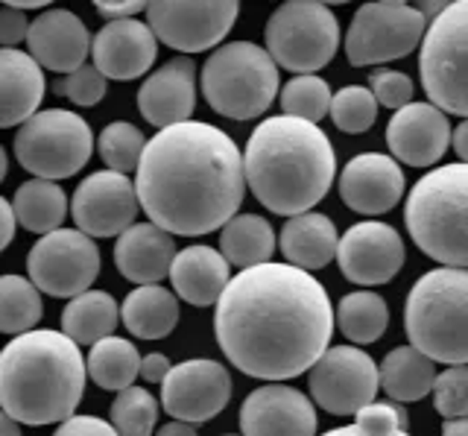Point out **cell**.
Listing matches in <instances>:
<instances>
[{
	"instance_id": "obj_1",
	"label": "cell",
	"mask_w": 468,
	"mask_h": 436,
	"mask_svg": "<svg viewBox=\"0 0 468 436\" xmlns=\"http://www.w3.org/2000/svg\"><path fill=\"white\" fill-rule=\"evenodd\" d=\"M214 331L234 369L258 381H290L328 348L334 304L311 272L267 261L229 279Z\"/></svg>"
},
{
	"instance_id": "obj_2",
	"label": "cell",
	"mask_w": 468,
	"mask_h": 436,
	"mask_svg": "<svg viewBox=\"0 0 468 436\" xmlns=\"http://www.w3.org/2000/svg\"><path fill=\"white\" fill-rule=\"evenodd\" d=\"M132 185L150 223L182 238L223 229L246 197L238 144L202 121L158 129L144 144Z\"/></svg>"
},
{
	"instance_id": "obj_3",
	"label": "cell",
	"mask_w": 468,
	"mask_h": 436,
	"mask_svg": "<svg viewBox=\"0 0 468 436\" xmlns=\"http://www.w3.org/2000/svg\"><path fill=\"white\" fill-rule=\"evenodd\" d=\"M243 182L263 208L296 217L325 199L336 176L331 138L316 123L275 114L261 121L240 155Z\"/></svg>"
},
{
	"instance_id": "obj_4",
	"label": "cell",
	"mask_w": 468,
	"mask_h": 436,
	"mask_svg": "<svg viewBox=\"0 0 468 436\" xmlns=\"http://www.w3.org/2000/svg\"><path fill=\"white\" fill-rule=\"evenodd\" d=\"M85 392V357L62 331L33 328L0 352V410L18 425H62Z\"/></svg>"
},
{
	"instance_id": "obj_5",
	"label": "cell",
	"mask_w": 468,
	"mask_h": 436,
	"mask_svg": "<svg viewBox=\"0 0 468 436\" xmlns=\"http://www.w3.org/2000/svg\"><path fill=\"white\" fill-rule=\"evenodd\" d=\"M468 272L439 267L413 284L404 308L410 346L433 363L465 367L468 360Z\"/></svg>"
},
{
	"instance_id": "obj_6",
	"label": "cell",
	"mask_w": 468,
	"mask_h": 436,
	"mask_svg": "<svg viewBox=\"0 0 468 436\" xmlns=\"http://www.w3.org/2000/svg\"><path fill=\"white\" fill-rule=\"evenodd\" d=\"M465 199L468 167L453 162L424 173L410 191L404 208L410 238L424 255L451 270H465L468 264Z\"/></svg>"
},
{
	"instance_id": "obj_7",
	"label": "cell",
	"mask_w": 468,
	"mask_h": 436,
	"mask_svg": "<svg viewBox=\"0 0 468 436\" xmlns=\"http://www.w3.org/2000/svg\"><path fill=\"white\" fill-rule=\"evenodd\" d=\"M202 94L208 106L231 121H252L278 97V68L252 41H229L202 65Z\"/></svg>"
},
{
	"instance_id": "obj_8",
	"label": "cell",
	"mask_w": 468,
	"mask_h": 436,
	"mask_svg": "<svg viewBox=\"0 0 468 436\" xmlns=\"http://www.w3.org/2000/svg\"><path fill=\"white\" fill-rule=\"evenodd\" d=\"M267 50L275 68L292 70L299 77H314V70H322L340 48V21L325 4L316 0H290L278 6L267 30Z\"/></svg>"
},
{
	"instance_id": "obj_9",
	"label": "cell",
	"mask_w": 468,
	"mask_h": 436,
	"mask_svg": "<svg viewBox=\"0 0 468 436\" xmlns=\"http://www.w3.org/2000/svg\"><path fill=\"white\" fill-rule=\"evenodd\" d=\"M94 153V135L85 118L68 109H44L15 133V158L36 179L56 182L80 173Z\"/></svg>"
},
{
	"instance_id": "obj_10",
	"label": "cell",
	"mask_w": 468,
	"mask_h": 436,
	"mask_svg": "<svg viewBox=\"0 0 468 436\" xmlns=\"http://www.w3.org/2000/svg\"><path fill=\"white\" fill-rule=\"evenodd\" d=\"M465 36H468V4L453 0L428 24L421 36V85L431 106L442 114L465 118L468 85H465Z\"/></svg>"
},
{
	"instance_id": "obj_11",
	"label": "cell",
	"mask_w": 468,
	"mask_h": 436,
	"mask_svg": "<svg viewBox=\"0 0 468 436\" xmlns=\"http://www.w3.org/2000/svg\"><path fill=\"white\" fill-rule=\"evenodd\" d=\"M428 30V21L421 18L419 6L410 4H395V0H384V4H366L355 12L346 36V56L348 65L355 68H369V65H384L410 56Z\"/></svg>"
},
{
	"instance_id": "obj_12",
	"label": "cell",
	"mask_w": 468,
	"mask_h": 436,
	"mask_svg": "<svg viewBox=\"0 0 468 436\" xmlns=\"http://www.w3.org/2000/svg\"><path fill=\"white\" fill-rule=\"evenodd\" d=\"M100 250L91 238H85L77 229H56L50 235H41L27 255L29 284L38 293L56 299H73L91 290L100 275Z\"/></svg>"
},
{
	"instance_id": "obj_13",
	"label": "cell",
	"mask_w": 468,
	"mask_h": 436,
	"mask_svg": "<svg viewBox=\"0 0 468 436\" xmlns=\"http://www.w3.org/2000/svg\"><path fill=\"white\" fill-rule=\"evenodd\" d=\"M307 387H311V404H319L331 416H355L378 396V367L375 360L355 346L325 348L314 363Z\"/></svg>"
},
{
	"instance_id": "obj_14",
	"label": "cell",
	"mask_w": 468,
	"mask_h": 436,
	"mask_svg": "<svg viewBox=\"0 0 468 436\" xmlns=\"http://www.w3.org/2000/svg\"><path fill=\"white\" fill-rule=\"evenodd\" d=\"M146 27L155 41L179 53H202L217 48L229 36L240 16L238 0H217V4H179V0H155L146 4Z\"/></svg>"
},
{
	"instance_id": "obj_15",
	"label": "cell",
	"mask_w": 468,
	"mask_h": 436,
	"mask_svg": "<svg viewBox=\"0 0 468 436\" xmlns=\"http://www.w3.org/2000/svg\"><path fill=\"white\" fill-rule=\"evenodd\" d=\"M231 399V375L223 363L197 357L170 367L161 381V404L165 410L185 425L211 421L226 410Z\"/></svg>"
},
{
	"instance_id": "obj_16",
	"label": "cell",
	"mask_w": 468,
	"mask_h": 436,
	"mask_svg": "<svg viewBox=\"0 0 468 436\" xmlns=\"http://www.w3.org/2000/svg\"><path fill=\"white\" fill-rule=\"evenodd\" d=\"M70 214L85 238H121L138 217V197L129 176L97 170L73 191Z\"/></svg>"
},
{
	"instance_id": "obj_17",
	"label": "cell",
	"mask_w": 468,
	"mask_h": 436,
	"mask_svg": "<svg viewBox=\"0 0 468 436\" xmlns=\"http://www.w3.org/2000/svg\"><path fill=\"white\" fill-rule=\"evenodd\" d=\"M336 264L351 284L378 287L392 282L404 267V240L389 223L366 220L351 226L336 243Z\"/></svg>"
},
{
	"instance_id": "obj_18",
	"label": "cell",
	"mask_w": 468,
	"mask_h": 436,
	"mask_svg": "<svg viewBox=\"0 0 468 436\" xmlns=\"http://www.w3.org/2000/svg\"><path fill=\"white\" fill-rule=\"evenodd\" d=\"M243 436H316V410L302 389L263 384L240 407Z\"/></svg>"
},
{
	"instance_id": "obj_19",
	"label": "cell",
	"mask_w": 468,
	"mask_h": 436,
	"mask_svg": "<svg viewBox=\"0 0 468 436\" xmlns=\"http://www.w3.org/2000/svg\"><path fill=\"white\" fill-rule=\"evenodd\" d=\"M389 158L410 167H433L451 147V123L431 103H410L392 114L387 126Z\"/></svg>"
},
{
	"instance_id": "obj_20",
	"label": "cell",
	"mask_w": 468,
	"mask_h": 436,
	"mask_svg": "<svg viewBox=\"0 0 468 436\" xmlns=\"http://www.w3.org/2000/svg\"><path fill=\"white\" fill-rule=\"evenodd\" d=\"M94 68L100 70L102 80L132 82L144 77L153 68L158 41L150 33V27L138 18L126 21H109L102 30L91 38Z\"/></svg>"
},
{
	"instance_id": "obj_21",
	"label": "cell",
	"mask_w": 468,
	"mask_h": 436,
	"mask_svg": "<svg viewBox=\"0 0 468 436\" xmlns=\"http://www.w3.org/2000/svg\"><path fill=\"white\" fill-rule=\"evenodd\" d=\"M404 170L384 153L355 155L340 173V197L357 214H387L404 197Z\"/></svg>"
},
{
	"instance_id": "obj_22",
	"label": "cell",
	"mask_w": 468,
	"mask_h": 436,
	"mask_svg": "<svg viewBox=\"0 0 468 436\" xmlns=\"http://www.w3.org/2000/svg\"><path fill=\"white\" fill-rule=\"evenodd\" d=\"M29 59L56 74H73L85 65L91 50V33L70 9H48L27 27Z\"/></svg>"
},
{
	"instance_id": "obj_23",
	"label": "cell",
	"mask_w": 468,
	"mask_h": 436,
	"mask_svg": "<svg viewBox=\"0 0 468 436\" xmlns=\"http://www.w3.org/2000/svg\"><path fill=\"white\" fill-rule=\"evenodd\" d=\"M197 109V65L190 56H176L153 70L138 91V112L146 123L165 129L190 121Z\"/></svg>"
},
{
	"instance_id": "obj_24",
	"label": "cell",
	"mask_w": 468,
	"mask_h": 436,
	"mask_svg": "<svg viewBox=\"0 0 468 436\" xmlns=\"http://www.w3.org/2000/svg\"><path fill=\"white\" fill-rule=\"evenodd\" d=\"M176 240L153 223H132L114 243L117 272L132 284H158L170 272Z\"/></svg>"
},
{
	"instance_id": "obj_25",
	"label": "cell",
	"mask_w": 468,
	"mask_h": 436,
	"mask_svg": "<svg viewBox=\"0 0 468 436\" xmlns=\"http://www.w3.org/2000/svg\"><path fill=\"white\" fill-rule=\"evenodd\" d=\"M167 275L176 287V296L185 299L187 304H197V308H208V304H217L219 293L226 290L231 267L217 250L197 243L176 252Z\"/></svg>"
},
{
	"instance_id": "obj_26",
	"label": "cell",
	"mask_w": 468,
	"mask_h": 436,
	"mask_svg": "<svg viewBox=\"0 0 468 436\" xmlns=\"http://www.w3.org/2000/svg\"><path fill=\"white\" fill-rule=\"evenodd\" d=\"M44 74L29 53L0 48V129L18 126L38 112Z\"/></svg>"
},
{
	"instance_id": "obj_27",
	"label": "cell",
	"mask_w": 468,
	"mask_h": 436,
	"mask_svg": "<svg viewBox=\"0 0 468 436\" xmlns=\"http://www.w3.org/2000/svg\"><path fill=\"white\" fill-rule=\"evenodd\" d=\"M275 243H282V255L287 258L290 267L311 272L328 267L334 261L340 231H336L331 217L304 211L296 217H287V223L282 226V240Z\"/></svg>"
},
{
	"instance_id": "obj_28",
	"label": "cell",
	"mask_w": 468,
	"mask_h": 436,
	"mask_svg": "<svg viewBox=\"0 0 468 436\" xmlns=\"http://www.w3.org/2000/svg\"><path fill=\"white\" fill-rule=\"evenodd\" d=\"M126 331L138 340H161L179 323V302L161 284L135 287L121 304Z\"/></svg>"
},
{
	"instance_id": "obj_29",
	"label": "cell",
	"mask_w": 468,
	"mask_h": 436,
	"mask_svg": "<svg viewBox=\"0 0 468 436\" xmlns=\"http://www.w3.org/2000/svg\"><path fill=\"white\" fill-rule=\"evenodd\" d=\"M436 363L428 360L413 346H399L378 367V384L387 389V396L399 404L421 401L433 389Z\"/></svg>"
},
{
	"instance_id": "obj_30",
	"label": "cell",
	"mask_w": 468,
	"mask_h": 436,
	"mask_svg": "<svg viewBox=\"0 0 468 436\" xmlns=\"http://www.w3.org/2000/svg\"><path fill=\"white\" fill-rule=\"evenodd\" d=\"M121 319V308L106 290H85L73 296L62 311V334L77 346H94L112 337Z\"/></svg>"
},
{
	"instance_id": "obj_31",
	"label": "cell",
	"mask_w": 468,
	"mask_h": 436,
	"mask_svg": "<svg viewBox=\"0 0 468 436\" xmlns=\"http://www.w3.org/2000/svg\"><path fill=\"white\" fill-rule=\"evenodd\" d=\"M9 206L15 223H21L33 235H50V231L62 229V220L68 217V194L56 182L29 179L15 191Z\"/></svg>"
},
{
	"instance_id": "obj_32",
	"label": "cell",
	"mask_w": 468,
	"mask_h": 436,
	"mask_svg": "<svg viewBox=\"0 0 468 436\" xmlns=\"http://www.w3.org/2000/svg\"><path fill=\"white\" fill-rule=\"evenodd\" d=\"M219 255L226 258V264L231 267H258L267 264L275 252V231L272 226L258 214H234L231 220L223 226L219 235Z\"/></svg>"
},
{
	"instance_id": "obj_33",
	"label": "cell",
	"mask_w": 468,
	"mask_h": 436,
	"mask_svg": "<svg viewBox=\"0 0 468 436\" xmlns=\"http://www.w3.org/2000/svg\"><path fill=\"white\" fill-rule=\"evenodd\" d=\"M138 363L141 355L138 348L123 337H106L91 346V352L85 357V375L100 389L123 392L129 387H135L138 378Z\"/></svg>"
},
{
	"instance_id": "obj_34",
	"label": "cell",
	"mask_w": 468,
	"mask_h": 436,
	"mask_svg": "<svg viewBox=\"0 0 468 436\" xmlns=\"http://www.w3.org/2000/svg\"><path fill=\"white\" fill-rule=\"evenodd\" d=\"M334 316L346 337L360 346L378 343L389 325V308L384 296L375 293V290H355V293L343 296Z\"/></svg>"
},
{
	"instance_id": "obj_35",
	"label": "cell",
	"mask_w": 468,
	"mask_h": 436,
	"mask_svg": "<svg viewBox=\"0 0 468 436\" xmlns=\"http://www.w3.org/2000/svg\"><path fill=\"white\" fill-rule=\"evenodd\" d=\"M41 319V293L24 275H0V331L27 334Z\"/></svg>"
},
{
	"instance_id": "obj_36",
	"label": "cell",
	"mask_w": 468,
	"mask_h": 436,
	"mask_svg": "<svg viewBox=\"0 0 468 436\" xmlns=\"http://www.w3.org/2000/svg\"><path fill=\"white\" fill-rule=\"evenodd\" d=\"M158 421V401L150 389L129 387L117 392L112 401V421L109 425L117 431V436H153Z\"/></svg>"
},
{
	"instance_id": "obj_37",
	"label": "cell",
	"mask_w": 468,
	"mask_h": 436,
	"mask_svg": "<svg viewBox=\"0 0 468 436\" xmlns=\"http://www.w3.org/2000/svg\"><path fill=\"white\" fill-rule=\"evenodd\" d=\"M144 133L135 123L126 121H114L100 133L97 138V153L106 162V167L112 173H121V176H129L132 170L138 167L141 153H144Z\"/></svg>"
},
{
	"instance_id": "obj_38",
	"label": "cell",
	"mask_w": 468,
	"mask_h": 436,
	"mask_svg": "<svg viewBox=\"0 0 468 436\" xmlns=\"http://www.w3.org/2000/svg\"><path fill=\"white\" fill-rule=\"evenodd\" d=\"M331 89L322 77H292L282 89V112L287 118L319 123L328 114Z\"/></svg>"
},
{
	"instance_id": "obj_39",
	"label": "cell",
	"mask_w": 468,
	"mask_h": 436,
	"mask_svg": "<svg viewBox=\"0 0 468 436\" xmlns=\"http://www.w3.org/2000/svg\"><path fill=\"white\" fill-rule=\"evenodd\" d=\"M328 112L336 129H343L348 135L369 133L378 121V103L369 94V89H363V85H346V89L331 94Z\"/></svg>"
},
{
	"instance_id": "obj_40",
	"label": "cell",
	"mask_w": 468,
	"mask_h": 436,
	"mask_svg": "<svg viewBox=\"0 0 468 436\" xmlns=\"http://www.w3.org/2000/svg\"><path fill=\"white\" fill-rule=\"evenodd\" d=\"M433 407L439 416L448 419H465L468 413V372L465 367H448L433 381Z\"/></svg>"
},
{
	"instance_id": "obj_41",
	"label": "cell",
	"mask_w": 468,
	"mask_h": 436,
	"mask_svg": "<svg viewBox=\"0 0 468 436\" xmlns=\"http://www.w3.org/2000/svg\"><path fill=\"white\" fill-rule=\"evenodd\" d=\"M355 428L369 433V436H392V433H407L410 428V413L404 404L395 401H372L363 410L355 413Z\"/></svg>"
},
{
	"instance_id": "obj_42",
	"label": "cell",
	"mask_w": 468,
	"mask_h": 436,
	"mask_svg": "<svg viewBox=\"0 0 468 436\" xmlns=\"http://www.w3.org/2000/svg\"><path fill=\"white\" fill-rule=\"evenodd\" d=\"M413 91H416L413 80H410L404 70L380 68V70H372V77H369V94L375 97V103L387 106L392 112L413 103Z\"/></svg>"
},
{
	"instance_id": "obj_43",
	"label": "cell",
	"mask_w": 468,
	"mask_h": 436,
	"mask_svg": "<svg viewBox=\"0 0 468 436\" xmlns=\"http://www.w3.org/2000/svg\"><path fill=\"white\" fill-rule=\"evenodd\" d=\"M56 94L68 97L77 106H97L106 97V80L100 77V70L94 65H82L73 74H65L56 85Z\"/></svg>"
},
{
	"instance_id": "obj_44",
	"label": "cell",
	"mask_w": 468,
	"mask_h": 436,
	"mask_svg": "<svg viewBox=\"0 0 468 436\" xmlns=\"http://www.w3.org/2000/svg\"><path fill=\"white\" fill-rule=\"evenodd\" d=\"M53 436H117V431L106 419L97 416H70L56 428Z\"/></svg>"
},
{
	"instance_id": "obj_45",
	"label": "cell",
	"mask_w": 468,
	"mask_h": 436,
	"mask_svg": "<svg viewBox=\"0 0 468 436\" xmlns=\"http://www.w3.org/2000/svg\"><path fill=\"white\" fill-rule=\"evenodd\" d=\"M27 16L12 6H0V48H15L18 41L27 38Z\"/></svg>"
},
{
	"instance_id": "obj_46",
	"label": "cell",
	"mask_w": 468,
	"mask_h": 436,
	"mask_svg": "<svg viewBox=\"0 0 468 436\" xmlns=\"http://www.w3.org/2000/svg\"><path fill=\"white\" fill-rule=\"evenodd\" d=\"M97 12L102 18H109V21H126V18H135L144 12L146 4H141V0H97Z\"/></svg>"
},
{
	"instance_id": "obj_47",
	"label": "cell",
	"mask_w": 468,
	"mask_h": 436,
	"mask_svg": "<svg viewBox=\"0 0 468 436\" xmlns=\"http://www.w3.org/2000/svg\"><path fill=\"white\" fill-rule=\"evenodd\" d=\"M170 357L167 355H158V352H153V355H146V357H141V363H138V375L144 378V381H150V384H161L165 381V375L170 372Z\"/></svg>"
},
{
	"instance_id": "obj_48",
	"label": "cell",
	"mask_w": 468,
	"mask_h": 436,
	"mask_svg": "<svg viewBox=\"0 0 468 436\" xmlns=\"http://www.w3.org/2000/svg\"><path fill=\"white\" fill-rule=\"evenodd\" d=\"M15 214H12V206L9 202L0 197V252L6 250V246L12 243V238H15Z\"/></svg>"
},
{
	"instance_id": "obj_49",
	"label": "cell",
	"mask_w": 468,
	"mask_h": 436,
	"mask_svg": "<svg viewBox=\"0 0 468 436\" xmlns=\"http://www.w3.org/2000/svg\"><path fill=\"white\" fill-rule=\"evenodd\" d=\"M451 144H453V153H457V158H460V165H465V158H468V123H460L457 129H453Z\"/></svg>"
},
{
	"instance_id": "obj_50",
	"label": "cell",
	"mask_w": 468,
	"mask_h": 436,
	"mask_svg": "<svg viewBox=\"0 0 468 436\" xmlns=\"http://www.w3.org/2000/svg\"><path fill=\"white\" fill-rule=\"evenodd\" d=\"M155 436H199V433H197V428L185 425V421H167L165 428H158Z\"/></svg>"
},
{
	"instance_id": "obj_51",
	"label": "cell",
	"mask_w": 468,
	"mask_h": 436,
	"mask_svg": "<svg viewBox=\"0 0 468 436\" xmlns=\"http://www.w3.org/2000/svg\"><path fill=\"white\" fill-rule=\"evenodd\" d=\"M442 436H468V421L465 419H448Z\"/></svg>"
},
{
	"instance_id": "obj_52",
	"label": "cell",
	"mask_w": 468,
	"mask_h": 436,
	"mask_svg": "<svg viewBox=\"0 0 468 436\" xmlns=\"http://www.w3.org/2000/svg\"><path fill=\"white\" fill-rule=\"evenodd\" d=\"M0 436H21V425L12 421L4 410H0Z\"/></svg>"
},
{
	"instance_id": "obj_53",
	"label": "cell",
	"mask_w": 468,
	"mask_h": 436,
	"mask_svg": "<svg viewBox=\"0 0 468 436\" xmlns=\"http://www.w3.org/2000/svg\"><path fill=\"white\" fill-rule=\"evenodd\" d=\"M6 6L18 9V12H27V9H41V6H50L48 0H9Z\"/></svg>"
},
{
	"instance_id": "obj_54",
	"label": "cell",
	"mask_w": 468,
	"mask_h": 436,
	"mask_svg": "<svg viewBox=\"0 0 468 436\" xmlns=\"http://www.w3.org/2000/svg\"><path fill=\"white\" fill-rule=\"evenodd\" d=\"M322 436H369V433H363V431H357L355 425H348V428H334V431L322 433ZM392 436H410V433H392Z\"/></svg>"
},
{
	"instance_id": "obj_55",
	"label": "cell",
	"mask_w": 468,
	"mask_h": 436,
	"mask_svg": "<svg viewBox=\"0 0 468 436\" xmlns=\"http://www.w3.org/2000/svg\"><path fill=\"white\" fill-rule=\"evenodd\" d=\"M6 170H9V158H6L4 147H0V182L6 179Z\"/></svg>"
},
{
	"instance_id": "obj_56",
	"label": "cell",
	"mask_w": 468,
	"mask_h": 436,
	"mask_svg": "<svg viewBox=\"0 0 468 436\" xmlns=\"http://www.w3.org/2000/svg\"><path fill=\"white\" fill-rule=\"evenodd\" d=\"M226 436H231V433H226Z\"/></svg>"
}]
</instances>
